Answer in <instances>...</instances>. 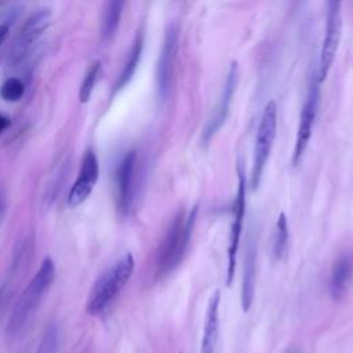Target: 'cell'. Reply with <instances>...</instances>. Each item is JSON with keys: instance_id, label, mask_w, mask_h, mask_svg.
Here are the masks:
<instances>
[{"instance_id": "obj_7", "label": "cell", "mask_w": 353, "mask_h": 353, "mask_svg": "<svg viewBox=\"0 0 353 353\" xmlns=\"http://www.w3.org/2000/svg\"><path fill=\"white\" fill-rule=\"evenodd\" d=\"M138 181V156L137 152L131 150L121 159L116 171L117 207L123 215H127L134 205Z\"/></svg>"}, {"instance_id": "obj_24", "label": "cell", "mask_w": 353, "mask_h": 353, "mask_svg": "<svg viewBox=\"0 0 353 353\" xmlns=\"http://www.w3.org/2000/svg\"><path fill=\"white\" fill-rule=\"evenodd\" d=\"M3 302H4V287H1V288H0V313H1Z\"/></svg>"}, {"instance_id": "obj_1", "label": "cell", "mask_w": 353, "mask_h": 353, "mask_svg": "<svg viewBox=\"0 0 353 353\" xmlns=\"http://www.w3.org/2000/svg\"><path fill=\"white\" fill-rule=\"evenodd\" d=\"M199 207L194 205L188 214L181 210L171 222L156 254V276L164 277L182 261L197 218Z\"/></svg>"}, {"instance_id": "obj_8", "label": "cell", "mask_w": 353, "mask_h": 353, "mask_svg": "<svg viewBox=\"0 0 353 353\" xmlns=\"http://www.w3.org/2000/svg\"><path fill=\"white\" fill-rule=\"evenodd\" d=\"M237 175H239V183H237V192L233 201V221L230 226V240H229V248H228V270H226V284L230 285L234 277L236 270V256L237 250L240 244V236L243 230V221L245 214V175L244 168L240 164L237 167Z\"/></svg>"}, {"instance_id": "obj_23", "label": "cell", "mask_w": 353, "mask_h": 353, "mask_svg": "<svg viewBox=\"0 0 353 353\" xmlns=\"http://www.w3.org/2000/svg\"><path fill=\"white\" fill-rule=\"evenodd\" d=\"M10 124H11L10 119L6 117V116H3V114H0V134H1L6 128H8Z\"/></svg>"}, {"instance_id": "obj_25", "label": "cell", "mask_w": 353, "mask_h": 353, "mask_svg": "<svg viewBox=\"0 0 353 353\" xmlns=\"http://www.w3.org/2000/svg\"><path fill=\"white\" fill-rule=\"evenodd\" d=\"M1 211H3V201L0 200V215H1Z\"/></svg>"}, {"instance_id": "obj_22", "label": "cell", "mask_w": 353, "mask_h": 353, "mask_svg": "<svg viewBox=\"0 0 353 353\" xmlns=\"http://www.w3.org/2000/svg\"><path fill=\"white\" fill-rule=\"evenodd\" d=\"M8 25L7 23H0V44L6 40L7 34H8Z\"/></svg>"}, {"instance_id": "obj_10", "label": "cell", "mask_w": 353, "mask_h": 353, "mask_svg": "<svg viewBox=\"0 0 353 353\" xmlns=\"http://www.w3.org/2000/svg\"><path fill=\"white\" fill-rule=\"evenodd\" d=\"M51 22V14L48 10H40L30 15L23 26L19 29L8 55V62L17 65L28 52L30 46L44 33Z\"/></svg>"}, {"instance_id": "obj_6", "label": "cell", "mask_w": 353, "mask_h": 353, "mask_svg": "<svg viewBox=\"0 0 353 353\" xmlns=\"http://www.w3.org/2000/svg\"><path fill=\"white\" fill-rule=\"evenodd\" d=\"M319 102H320V81H319L317 76H313L310 79L306 99L302 105L301 114H299L296 139H295V146H294V152H292V165H298V163L301 161V159L303 157V154L306 152V148H307L310 137H312L313 124H314V120L317 116Z\"/></svg>"}, {"instance_id": "obj_17", "label": "cell", "mask_w": 353, "mask_h": 353, "mask_svg": "<svg viewBox=\"0 0 353 353\" xmlns=\"http://www.w3.org/2000/svg\"><path fill=\"white\" fill-rule=\"evenodd\" d=\"M142 47H143V40H142V36L138 34L135 41H134V44H132V48L130 51L128 59L125 62V66L123 68V72L119 76V80H117V84H116V90H121L124 85H127L128 81L131 80V77L134 76V73L137 70V66L139 63V59H141Z\"/></svg>"}, {"instance_id": "obj_3", "label": "cell", "mask_w": 353, "mask_h": 353, "mask_svg": "<svg viewBox=\"0 0 353 353\" xmlns=\"http://www.w3.org/2000/svg\"><path fill=\"white\" fill-rule=\"evenodd\" d=\"M134 266V256L128 252L98 277L87 298L85 310L88 314L98 316L113 302L130 280Z\"/></svg>"}, {"instance_id": "obj_26", "label": "cell", "mask_w": 353, "mask_h": 353, "mask_svg": "<svg viewBox=\"0 0 353 353\" xmlns=\"http://www.w3.org/2000/svg\"><path fill=\"white\" fill-rule=\"evenodd\" d=\"M287 353H301V352H298V350H291V352H287Z\"/></svg>"}, {"instance_id": "obj_9", "label": "cell", "mask_w": 353, "mask_h": 353, "mask_svg": "<svg viewBox=\"0 0 353 353\" xmlns=\"http://www.w3.org/2000/svg\"><path fill=\"white\" fill-rule=\"evenodd\" d=\"M239 85V65L233 62L229 68V72L225 79V84L222 88V92L219 95V99L216 102V106L214 108L204 130H203V143L207 145L212 137L219 131V128L223 125V123L228 119L232 98L236 92V88Z\"/></svg>"}, {"instance_id": "obj_15", "label": "cell", "mask_w": 353, "mask_h": 353, "mask_svg": "<svg viewBox=\"0 0 353 353\" xmlns=\"http://www.w3.org/2000/svg\"><path fill=\"white\" fill-rule=\"evenodd\" d=\"M353 273V259L349 254H342L332 265L330 279V292L332 299L338 301L346 291Z\"/></svg>"}, {"instance_id": "obj_12", "label": "cell", "mask_w": 353, "mask_h": 353, "mask_svg": "<svg viewBox=\"0 0 353 353\" xmlns=\"http://www.w3.org/2000/svg\"><path fill=\"white\" fill-rule=\"evenodd\" d=\"M176 52H178V30L174 26H170L168 30L165 32L163 47L157 61V68H156L157 91L163 99L167 98L171 88Z\"/></svg>"}, {"instance_id": "obj_13", "label": "cell", "mask_w": 353, "mask_h": 353, "mask_svg": "<svg viewBox=\"0 0 353 353\" xmlns=\"http://www.w3.org/2000/svg\"><path fill=\"white\" fill-rule=\"evenodd\" d=\"M255 279H256V243L255 237L251 236L247 241L244 269H243V283H241V306L244 312H248L255 291Z\"/></svg>"}, {"instance_id": "obj_20", "label": "cell", "mask_w": 353, "mask_h": 353, "mask_svg": "<svg viewBox=\"0 0 353 353\" xmlns=\"http://www.w3.org/2000/svg\"><path fill=\"white\" fill-rule=\"evenodd\" d=\"M23 91H25V87H23V83L19 80V79H15V77H10L7 79L1 88H0V97L4 99V101H8V102H15V101H19L23 95Z\"/></svg>"}, {"instance_id": "obj_4", "label": "cell", "mask_w": 353, "mask_h": 353, "mask_svg": "<svg viewBox=\"0 0 353 353\" xmlns=\"http://www.w3.org/2000/svg\"><path fill=\"white\" fill-rule=\"evenodd\" d=\"M277 130V105L274 101H269L262 112V117L256 130L255 146H254V164L251 171V188L255 190L262 179L263 168L270 154V149Z\"/></svg>"}, {"instance_id": "obj_2", "label": "cell", "mask_w": 353, "mask_h": 353, "mask_svg": "<svg viewBox=\"0 0 353 353\" xmlns=\"http://www.w3.org/2000/svg\"><path fill=\"white\" fill-rule=\"evenodd\" d=\"M54 279H55V266L52 259L47 256L43 259L34 277L30 280L25 291L19 295L18 301L15 302L14 310L8 321V328H7V332L10 336L19 334L23 330V327L29 323V320L40 306L41 299L50 290Z\"/></svg>"}, {"instance_id": "obj_21", "label": "cell", "mask_w": 353, "mask_h": 353, "mask_svg": "<svg viewBox=\"0 0 353 353\" xmlns=\"http://www.w3.org/2000/svg\"><path fill=\"white\" fill-rule=\"evenodd\" d=\"M57 339H58L57 338V328L51 327L43 338L39 353H54L55 349H57Z\"/></svg>"}, {"instance_id": "obj_19", "label": "cell", "mask_w": 353, "mask_h": 353, "mask_svg": "<svg viewBox=\"0 0 353 353\" xmlns=\"http://www.w3.org/2000/svg\"><path fill=\"white\" fill-rule=\"evenodd\" d=\"M99 70H101V63L99 62H94L88 68V70H87V73H85V76L83 79V83H81V87H80V92H79V98H80L81 103H85L90 99V97L92 94V90H94V85L97 83Z\"/></svg>"}, {"instance_id": "obj_14", "label": "cell", "mask_w": 353, "mask_h": 353, "mask_svg": "<svg viewBox=\"0 0 353 353\" xmlns=\"http://www.w3.org/2000/svg\"><path fill=\"white\" fill-rule=\"evenodd\" d=\"M219 302H221V294H219V290H215L207 306V316H205L203 339H201V353L215 352L218 328H219Z\"/></svg>"}, {"instance_id": "obj_5", "label": "cell", "mask_w": 353, "mask_h": 353, "mask_svg": "<svg viewBox=\"0 0 353 353\" xmlns=\"http://www.w3.org/2000/svg\"><path fill=\"white\" fill-rule=\"evenodd\" d=\"M341 3H342L341 0H327L325 30H324V39H323L321 51H320L319 70H317V79L320 83H323L327 79L336 55L339 41H341V33H342Z\"/></svg>"}, {"instance_id": "obj_16", "label": "cell", "mask_w": 353, "mask_h": 353, "mask_svg": "<svg viewBox=\"0 0 353 353\" xmlns=\"http://www.w3.org/2000/svg\"><path fill=\"white\" fill-rule=\"evenodd\" d=\"M124 3L125 0H106L101 23V34L103 40L112 39L117 32Z\"/></svg>"}, {"instance_id": "obj_11", "label": "cell", "mask_w": 353, "mask_h": 353, "mask_svg": "<svg viewBox=\"0 0 353 353\" xmlns=\"http://www.w3.org/2000/svg\"><path fill=\"white\" fill-rule=\"evenodd\" d=\"M99 176V164L94 150L88 149L81 160L79 175L76 176L69 194H68V204L70 207H77L83 201H85L90 194L92 193L97 181Z\"/></svg>"}, {"instance_id": "obj_18", "label": "cell", "mask_w": 353, "mask_h": 353, "mask_svg": "<svg viewBox=\"0 0 353 353\" xmlns=\"http://www.w3.org/2000/svg\"><path fill=\"white\" fill-rule=\"evenodd\" d=\"M288 244V223L287 216L284 212L279 214L274 230V240H273V256L276 259H281L287 250Z\"/></svg>"}]
</instances>
